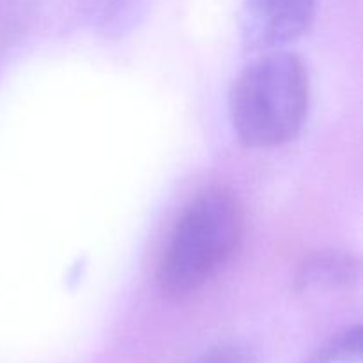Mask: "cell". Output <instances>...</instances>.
<instances>
[{
	"instance_id": "obj_6",
	"label": "cell",
	"mask_w": 363,
	"mask_h": 363,
	"mask_svg": "<svg viewBox=\"0 0 363 363\" xmlns=\"http://www.w3.org/2000/svg\"><path fill=\"white\" fill-rule=\"evenodd\" d=\"M362 328L354 325L337 333L303 363H360Z\"/></svg>"
},
{
	"instance_id": "obj_4",
	"label": "cell",
	"mask_w": 363,
	"mask_h": 363,
	"mask_svg": "<svg viewBox=\"0 0 363 363\" xmlns=\"http://www.w3.org/2000/svg\"><path fill=\"white\" fill-rule=\"evenodd\" d=\"M357 275V262L346 254H319L305 262L298 284L303 289H337L350 286Z\"/></svg>"
},
{
	"instance_id": "obj_5",
	"label": "cell",
	"mask_w": 363,
	"mask_h": 363,
	"mask_svg": "<svg viewBox=\"0 0 363 363\" xmlns=\"http://www.w3.org/2000/svg\"><path fill=\"white\" fill-rule=\"evenodd\" d=\"M152 0H99L98 27L106 38H123L138 27Z\"/></svg>"
},
{
	"instance_id": "obj_7",
	"label": "cell",
	"mask_w": 363,
	"mask_h": 363,
	"mask_svg": "<svg viewBox=\"0 0 363 363\" xmlns=\"http://www.w3.org/2000/svg\"><path fill=\"white\" fill-rule=\"evenodd\" d=\"M197 363H252V357L243 346L220 344V346L206 351Z\"/></svg>"
},
{
	"instance_id": "obj_1",
	"label": "cell",
	"mask_w": 363,
	"mask_h": 363,
	"mask_svg": "<svg viewBox=\"0 0 363 363\" xmlns=\"http://www.w3.org/2000/svg\"><path fill=\"white\" fill-rule=\"evenodd\" d=\"M307 108L308 77L303 62L277 50L248 62L229 92L234 131L248 147L289 142L303 126Z\"/></svg>"
},
{
	"instance_id": "obj_2",
	"label": "cell",
	"mask_w": 363,
	"mask_h": 363,
	"mask_svg": "<svg viewBox=\"0 0 363 363\" xmlns=\"http://www.w3.org/2000/svg\"><path fill=\"white\" fill-rule=\"evenodd\" d=\"M243 234V209L230 191L199 195L177 220L158 268L163 294L184 298L204 287L229 262Z\"/></svg>"
},
{
	"instance_id": "obj_3",
	"label": "cell",
	"mask_w": 363,
	"mask_h": 363,
	"mask_svg": "<svg viewBox=\"0 0 363 363\" xmlns=\"http://www.w3.org/2000/svg\"><path fill=\"white\" fill-rule=\"evenodd\" d=\"M315 0H245L241 38L250 52H273L307 32Z\"/></svg>"
}]
</instances>
